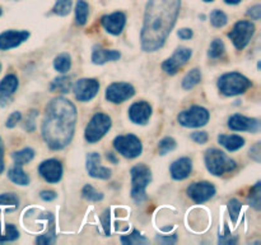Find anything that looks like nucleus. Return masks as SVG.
Masks as SVG:
<instances>
[{"label":"nucleus","mask_w":261,"mask_h":245,"mask_svg":"<svg viewBox=\"0 0 261 245\" xmlns=\"http://www.w3.org/2000/svg\"><path fill=\"white\" fill-rule=\"evenodd\" d=\"M260 144H261L260 142H256L251 148H250V153H249L250 157H251L254 161H256V162H260V160H261Z\"/></svg>","instance_id":"nucleus-46"},{"label":"nucleus","mask_w":261,"mask_h":245,"mask_svg":"<svg viewBox=\"0 0 261 245\" xmlns=\"http://www.w3.org/2000/svg\"><path fill=\"white\" fill-rule=\"evenodd\" d=\"M71 88V78L70 77H58L54 79L50 84V92L53 93H68Z\"/></svg>","instance_id":"nucleus-25"},{"label":"nucleus","mask_w":261,"mask_h":245,"mask_svg":"<svg viewBox=\"0 0 261 245\" xmlns=\"http://www.w3.org/2000/svg\"><path fill=\"white\" fill-rule=\"evenodd\" d=\"M190 138L194 140V142L198 143V144H204V143L208 142L209 135L206 132H194L191 133Z\"/></svg>","instance_id":"nucleus-43"},{"label":"nucleus","mask_w":261,"mask_h":245,"mask_svg":"<svg viewBox=\"0 0 261 245\" xmlns=\"http://www.w3.org/2000/svg\"><path fill=\"white\" fill-rule=\"evenodd\" d=\"M3 14V10H2V8H0V15Z\"/></svg>","instance_id":"nucleus-55"},{"label":"nucleus","mask_w":261,"mask_h":245,"mask_svg":"<svg viewBox=\"0 0 261 245\" xmlns=\"http://www.w3.org/2000/svg\"><path fill=\"white\" fill-rule=\"evenodd\" d=\"M99 91V83L93 78H82L73 86L74 96L78 101L88 102L97 96Z\"/></svg>","instance_id":"nucleus-12"},{"label":"nucleus","mask_w":261,"mask_h":245,"mask_svg":"<svg viewBox=\"0 0 261 245\" xmlns=\"http://www.w3.org/2000/svg\"><path fill=\"white\" fill-rule=\"evenodd\" d=\"M19 81L15 74H8L0 82V96L12 101V96L17 92Z\"/></svg>","instance_id":"nucleus-22"},{"label":"nucleus","mask_w":261,"mask_h":245,"mask_svg":"<svg viewBox=\"0 0 261 245\" xmlns=\"http://www.w3.org/2000/svg\"><path fill=\"white\" fill-rule=\"evenodd\" d=\"M193 171V161L189 157H181L170 166V174L173 180H184Z\"/></svg>","instance_id":"nucleus-20"},{"label":"nucleus","mask_w":261,"mask_h":245,"mask_svg":"<svg viewBox=\"0 0 261 245\" xmlns=\"http://www.w3.org/2000/svg\"><path fill=\"white\" fill-rule=\"evenodd\" d=\"M38 116V111L37 110H31L30 114L27 115V117H25L24 120V124H23V128H24V130H27L28 133H32L35 132L36 129V117Z\"/></svg>","instance_id":"nucleus-41"},{"label":"nucleus","mask_w":261,"mask_h":245,"mask_svg":"<svg viewBox=\"0 0 261 245\" xmlns=\"http://www.w3.org/2000/svg\"><path fill=\"white\" fill-rule=\"evenodd\" d=\"M106 158L110 161V162L114 163V165H116V163H119V158H117L116 156H115V153L107 152V153H106Z\"/></svg>","instance_id":"nucleus-52"},{"label":"nucleus","mask_w":261,"mask_h":245,"mask_svg":"<svg viewBox=\"0 0 261 245\" xmlns=\"http://www.w3.org/2000/svg\"><path fill=\"white\" fill-rule=\"evenodd\" d=\"M19 206V198L14 193L0 194V207H9L8 212H13Z\"/></svg>","instance_id":"nucleus-31"},{"label":"nucleus","mask_w":261,"mask_h":245,"mask_svg":"<svg viewBox=\"0 0 261 245\" xmlns=\"http://www.w3.org/2000/svg\"><path fill=\"white\" fill-rule=\"evenodd\" d=\"M8 178L12 183L17 184V185H28L31 181L30 176L25 174V171L23 170L22 166L14 165L13 167H10L8 170Z\"/></svg>","instance_id":"nucleus-24"},{"label":"nucleus","mask_w":261,"mask_h":245,"mask_svg":"<svg viewBox=\"0 0 261 245\" xmlns=\"http://www.w3.org/2000/svg\"><path fill=\"white\" fill-rule=\"evenodd\" d=\"M35 157V151L32 148H23V150L17 151V152L12 153V158L14 161V165L23 166L25 163L31 162Z\"/></svg>","instance_id":"nucleus-28"},{"label":"nucleus","mask_w":261,"mask_h":245,"mask_svg":"<svg viewBox=\"0 0 261 245\" xmlns=\"http://www.w3.org/2000/svg\"><path fill=\"white\" fill-rule=\"evenodd\" d=\"M56 241V232H55V225L50 227L48 231H46L45 234L40 235L38 237H36V242L37 244H54Z\"/></svg>","instance_id":"nucleus-40"},{"label":"nucleus","mask_w":261,"mask_h":245,"mask_svg":"<svg viewBox=\"0 0 261 245\" xmlns=\"http://www.w3.org/2000/svg\"><path fill=\"white\" fill-rule=\"evenodd\" d=\"M82 195H83L84 199H87V201L89 202H99L103 199V193L96 190V189L92 185H89V184L83 186V189H82Z\"/></svg>","instance_id":"nucleus-34"},{"label":"nucleus","mask_w":261,"mask_h":245,"mask_svg":"<svg viewBox=\"0 0 261 245\" xmlns=\"http://www.w3.org/2000/svg\"><path fill=\"white\" fill-rule=\"evenodd\" d=\"M227 207H228L229 217H231L232 222H233V224L236 225L237 221H239L240 213H241V208H242L241 202H240L239 199L233 198V199H231V201L228 202V204H227Z\"/></svg>","instance_id":"nucleus-38"},{"label":"nucleus","mask_w":261,"mask_h":245,"mask_svg":"<svg viewBox=\"0 0 261 245\" xmlns=\"http://www.w3.org/2000/svg\"><path fill=\"white\" fill-rule=\"evenodd\" d=\"M216 186L209 181H196L186 189L189 198L196 204H203L216 195Z\"/></svg>","instance_id":"nucleus-11"},{"label":"nucleus","mask_w":261,"mask_h":245,"mask_svg":"<svg viewBox=\"0 0 261 245\" xmlns=\"http://www.w3.org/2000/svg\"><path fill=\"white\" fill-rule=\"evenodd\" d=\"M38 174L47 183L56 184L63 178V165L56 158H50V160H46L40 163V166H38Z\"/></svg>","instance_id":"nucleus-14"},{"label":"nucleus","mask_w":261,"mask_h":245,"mask_svg":"<svg viewBox=\"0 0 261 245\" xmlns=\"http://www.w3.org/2000/svg\"><path fill=\"white\" fill-rule=\"evenodd\" d=\"M228 128L234 132H250L256 134L260 130V120L234 114L228 119Z\"/></svg>","instance_id":"nucleus-15"},{"label":"nucleus","mask_w":261,"mask_h":245,"mask_svg":"<svg viewBox=\"0 0 261 245\" xmlns=\"http://www.w3.org/2000/svg\"><path fill=\"white\" fill-rule=\"evenodd\" d=\"M30 32L24 30L5 31V32L0 33V50L7 51L10 50V48L18 47L24 41H27L30 38Z\"/></svg>","instance_id":"nucleus-16"},{"label":"nucleus","mask_w":261,"mask_h":245,"mask_svg":"<svg viewBox=\"0 0 261 245\" xmlns=\"http://www.w3.org/2000/svg\"><path fill=\"white\" fill-rule=\"evenodd\" d=\"M176 148V140L172 137H165L158 143V152L161 156L167 155L168 152L173 151Z\"/></svg>","instance_id":"nucleus-39"},{"label":"nucleus","mask_w":261,"mask_h":245,"mask_svg":"<svg viewBox=\"0 0 261 245\" xmlns=\"http://www.w3.org/2000/svg\"><path fill=\"white\" fill-rule=\"evenodd\" d=\"M181 0H148L144 13L140 46L145 53H154L165 45L175 27Z\"/></svg>","instance_id":"nucleus-1"},{"label":"nucleus","mask_w":261,"mask_h":245,"mask_svg":"<svg viewBox=\"0 0 261 245\" xmlns=\"http://www.w3.org/2000/svg\"><path fill=\"white\" fill-rule=\"evenodd\" d=\"M148 240L140 234L139 231L134 230L130 235H124L121 236V242L125 245H137V244H145Z\"/></svg>","instance_id":"nucleus-37"},{"label":"nucleus","mask_w":261,"mask_h":245,"mask_svg":"<svg viewBox=\"0 0 261 245\" xmlns=\"http://www.w3.org/2000/svg\"><path fill=\"white\" fill-rule=\"evenodd\" d=\"M132 175V198L137 203H142L147 199V186L152 181V171L144 163L135 165L130 170Z\"/></svg>","instance_id":"nucleus-4"},{"label":"nucleus","mask_w":261,"mask_h":245,"mask_svg":"<svg viewBox=\"0 0 261 245\" xmlns=\"http://www.w3.org/2000/svg\"><path fill=\"white\" fill-rule=\"evenodd\" d=\"M0 71H2V63H0Z\"/></svg>","instance_id":"nucleus-56"},{"label":"nucleus","mask_w":261,"mask_h":245,"mask_svg":"<svg viewBox=\"0 0 261 245\" xmlns=\"http://www.w3.org/2000/svg\"><path fill=\"white\" fill-rule=\"evenodd\" d=\"M255 30H256L255 24L250 20H239L237 23H234L232 30L227 33V36L232 41L234 47L241 51L249 45L252 36H254Z\"/></svg>","instance_id":"nucleus-7"},{"label":"nucleus","mask_w":261,"mask_h":245,"mask_svg":"<svg viewBox=\"0 0 261 245\" xmlns=\"http://www.w3.org/2000/svg\"><path fill=\"white\" fill-rule=\"evenodd\" d=\"M224 2L229 5H236V4H239V3H241L242 0H224Z\"/></svg>","instance_id":"nucleus-53"},{"label":"nucleus","mask_w":261,"mask_h":245,"mask_svg":"<svg viewBox=\"0 0 261 245\" xmlns=\"http://www.w3.org/2000/svg\"><path fill=\"white\" fill-rule=\"evenodd\" d=\"M252 86V82L244 74L231 71L226 73L218 79V88L224 96H237L242 94Z\"/></svg>","instance_id":"nucleus-5"},{"label":"nucleus","mask_w":261,"mask_h":245,"mask_svg":"<svg viewBox=\"0 0 261 245\" xmlns=\"http://www.w3.org/2000/svg\"><path fill=\"white\" fill-rule=\"evenodd\" d=\"M226 53V47H224V43L221 38H216L213 40V42L209 46L208 56L211 59H219L224 55Z\"/></svg>","instance_id":"nucleus-32"},{"label":"nucleus","mask_w":261,"mask_h":245,"mask_svg":"<svg viewBox=\"0 0 261 245\" xmlns=\"http://www.w3.org/2000/svg\"><path fill=\"white\" fill-rule=\"evenodd\" d=\"M101 24L109 33L119 36L124 31L125 24H126V15L122 12H115L112 14L103 15L101 18Z\"/></svg>","instance_id":"nucleus-18"},{"label":"nucleus","mask_w":261,"mask_h":245,"mask_svg":"<svg viewBox=\"0 0 261 245\" xmlns=\"http://www.w3.org/2000/svg\"><path fill=\"white\" fill-rule=\"evenodd\" d=\"M20 120H22V114H20L19 111L12 112V114L9 115V117L7 119V121H5V127L12 129V128H14L15 125L20 121Z\"/></svg>","instance_id":"nucleus-42"},{"label":"nucleus","mask_w":261,"mask_h":245,"mask_svg":"<svg viewBox=\"0 0 261 245\" xmlns=\"http://www.w3.org/2000/svg\"><path fill=\"white\" fill-rule=\"evenodd\" d=\"M71 5H73L71 0H56L55 5L53 8V13L59 15V17H65L70 13Z\"/></svg>","instance_id":"nucleus-33"},{"label":"nucleus","mask_w":261,"mask_h":245,"mask_svg":"<svg viewBox=\"0 0 261 245\" xmlns=\"http://www.w3.org/2000/svg\"><path fill=\"white\" fill-rule=\"evenodd\" d=\"M86 167L89 176H92V178L102 179V180H107V179L111 178V170L101 165V156H99V153L91 152L87 155Z\"/></svg>","instance_id":"nucleus-17"},{"label":"nucleus","mask_w":261,"mask_h":245,"mask_svg":"<svg viewBox=\"0 0 261 245\" xmlns=\"http://www.w3.org/2000/svg\"><path fill=\"white\" fill-rule=\"evenodd\" d=\"M76 124V109L65 97H55L47 104L42 121V138L53 151L70 144Z\"/></svg>","instance_id":"nucleus-2"},{"label":"nucleus","mask_w":261,"mask_h":245,"mask_svg":"<svg viewBox=\"0 0 261 245\" xmlns=\"http://www.w3.org/2000/svg\"><path fill=\"white\" fill-rule=\"evenodd\" d=\"M211 23L213 27L216 28H222L228 23V17L224 12L219 9H214L213 12L211 13Z\"/></svg>","instance_id":"nucleus-35"},{"label":"nucleus","mask_w":261,"mask_h":245,"mask_svg":"<svg viewBox=\"0 0 261 245\" xmlns=\"http://www.w3.org/2000/svg\"><path fill=\"white\" fill-rule=\"evenodd\" d=\"M121 58V54L117 50H109V48H102L96 46L92 53V61L96 65H103L109 61H116Z\"/></svg>","instance_id":"nucleus-21"},{"label":"nucleus","mask_w":261,"mask_h":245,"mask_svg":"<svg viewBox=\"0 0 261 245\" xmlns=\"http://www.w3.org/2000/svg\"><path fill=\"white\" fill-rule=\"evenodd\" d=\"M114 148L126 158L139 157L143 152L142 140L134 134L117 135L114 139Z\"/></svg>","instance_id":"nucleus-8"},{"label":"nucleus","mask_w":261,"mask_h":245,"mask_svg":"<svg viewBox=\"0 0 261 245\" xmlns=\"http://www.w3.org/2000/svg\"><path fill=\"white\" fill-rule=\"evenodd\" d=\"M260 188H261V183L260 181H257V183L252 186L251 190H250L249 197H247V202H249V204L251 207H254L256 211H260V193H261Z\"/></svg>","instance_id":"nucleus-36"},{"label":"nucleus","mask_w":261,"mask_h":245,"mask_svg":"<svg viewBox=\"0 0 261 245\" xmlns=\"http://www.w3.org/2000/svg\"><path fill=\"white\" fill-rule=\"evenodd\" d=\"M201 81V71L200 69L195 68L191 69L182 79V88L184 89H193L194 87L198 86Z\"/></svg>","instance_id":"nucleus-29"},{"label":"nucleus","mask_w":261,"mask_h":245,"mask_svg":"<svg viewBox=\"0 0 261 245\" xmlns=\"http://www.w3.org/2000/svg\"><path fill=\"white\" fill-rule=\"evenodd\" d=\"M54 68L59 73H66L71 68V58L68 53H63L58 55L54 60Z\"/></svg>","instance_id":"nucleus-30"},{"label":"nucleus","mask_w":261,"mask_h":245,"mask_svg":"<svg viewBox=\"0 0 261 245\" xmlns=\"http://www.w3.org/2000/svg\"><path fill=\"white\" fill-rule=\"evenodd\" d=\"M224 230H226V235L223 237L219 236V244H236L237 242V237L232 236V234L229 232L228 226L227 224H224Z\"/></svg>","instance_id":"nucleus-44"},{"label":"nucleus","mask_w":261,"mask_h":245,"mask_svg":"<svg viewBox=\"0 0 261 245\" xmlns=\"http://www.w3.org/2000/svg\"><path fill=\"white\" fill-rule=\"evenodd\" d=\"M135 94V88L126 82H115L106 88V100L112 104H122Z\"/></svg>","instance_id":"nucleus-13"},{"label":"nucleus","mask_w":261,"mask_h":245,"mask_svg":"<svg viewBox=\"0 0 261 245\" xmlns=\"http://www.w3.org/2000/svg\"><path fill=\"white\" fill-rule=\"evenodd\" d=\"M155 241L158 242H162V244H176L177 242V235L176 234H172L170 235V236H160L158 235L157 237H155Z\"/></svg>","instance_id":"nucleus-48"},{"label":"nucleus","mask_w":261,"mask_h":245,"mask_svg":"<svg viewBox=\"0 0 261 245\" xmlns=\"http://www.w3.org/2000/svg\"><path fill=\"white\" fill-rule=\"evenodd\" d=\"M209 117L211 114L205 107L191 106L190 109L181 111L177 115V121L185 128H200L208 124Z\"/></svg>","instance_id":"nucleus-9"},{"label":"nucleus","mask_w":261,"mask_h":245,"mask_svg":"<svg viewBox=\"0 0 261 245\" xmlns=\"http://www.w3.org/2000/svg\"><path fill=\"white\" fill-rule=\"evenodd\" d=\"M110 222H111L110 221V209H105L103 213L101 214V224L103 226L106 236H110V234H111V231H110Z\"/></svg>","instance_id":"nucleus-45"},{"label":"nucleus","mask_w":261,"mask_h":245,"mask_svg":"<svg viewBox=\"0 0 261 245\" xmlns=\"http://www.w3.org/2000/svg\"><path fill=\"white\" fill-rule=\"evenodd\" d=\"M111 125L112 120L109 115L103 114V112H97L92 116L88 125L86 127L84 138L88 143H97L109 133Z\"/></svg>","instance_id":"nucleus-6"},{"label":"nucleus","mask_w":261,"mask_h":245,"mask_svg":"<svg viewBox=\"0 0 261 245\" xmlns=\"http://www.w3.org/2000/svg\"><path fill=\"white\" fill-rule=\"evenodd\" d=\"M4 168V143H3L2 137H0V174H3Z\"/></svg>","instance_id":"nucleus-51"},{"label":"nucleus","mask_w":261,"mask_h":245,"mask_svg":"<svg viewBox=\"0 0 261 245\" xmlns=\"http://www.w3.org/2000/svg\"><path fill=\"white\" fill-rule=\"evenodd\" d=\"M218 143L222 147L226 148L229 152H236L240 148H242L245 145V139L241 135L237 134H221L218 135Z\"/></svg>","instance_id":"nucleus-23"},{"label":"nucleus","mask_w":261,"mask_h":245,"mask_svg":"<svg viewBox=\"0 0 261 245\" xmlns=\"http://www.w3.org/2000/svg\"><path fill=\"white\" fill-rule=\"evenodd\" d=\"M18 237H19V231L14 225L0 222V242L14 241Z\"/></svg>","instance_id":"nucleus-26"},{"label":"nucleus","mask_w":261,"mask_h":245,"mask_svg":"<svg viewBox=\"0 0 261 245\" xmlns=\"http://www.w3.org/2000/svg\"><path fill=\"white\" fill-rule=\"evenodd\" d=\"M193 56V50L189 47H184V46H180V47L176 48L173 51L172 56L168 59H166L162 63V69L163 71L168 74V76H175L189 60Z\"/></svg>","instance_id":"nucleus-10"},{"label":"nucleus","mask_w":261,"mask_h":245,"mask_svg":"<svg viewBox=\"0 0 261 245\" xmlns=\"http://www.w3.org/2000/svg\"><path fill=\"white\" fill-rule=\"evenodd\" d=\"M247 15H249V17H251V19L259 20L261 17V5L256 4V5H254V7L250 8V9L247 10Z\"/></svg>","instance_id":"nucleus-47"},{"label":"nucleus","mask_w":261,"mask_h":245,"mask_svg":"<svg viewBox=\"0 0 261 245\" xmlns=\"http://www.w3.org/2000/svg\"><path fill=\"white\" fill-rule=\"evenodd\" d=\"M40 197L42 201L51 202V201H55L56 197H58V194H56L54 190H42L40 193Z\"/></svg>","instance_id":"nucleus-49"},{"label":"nucleus","mask_w":261,"mask_h":245,"mask_svg":"<svg viewBox=\"0 0 261 245\" xmlns=\"http://www.w3.org/2000/svg\"><path fill=\"white\" fill-rule=\"evenodd\" d=\"M152 116V106L147 101H137L129 107L130 121L138 125H145Z\"/></svg>","instance_id":"nucleus-19"},{"label":"nucleus","mask_w":261,"mask_h":245,"mask_svg":"<svg viewBox=\"0 0 261 245\" xmlns=\"http://www.w3.org/2000/svg\"><path fill=\"white\" fill-rule=\"evenodd\" d=\"M89 15V5L84 0H78L75 5V23L76 26H84Z\"/></svg>","instance_id":"nucleus-27"},{"label":"nucleus","mask_w":261,"mask_h":245,"mask_svg":"<svg viewBox=\"0 0 261 245\" xmlns=\"http://www.w3.org/2000/svg\"><path fill=\"white\" fill-rule=\"evenodd\" d=\"M203 2H205V3H212V2H214V0H203Z\"/></svg>","instance_id":"nucleus-54"},{"label":"nucleus","mask_w":261,"mask_h":245,"mask_svg":"<svg viewBox=\"0 0 261 245\" xmlns=\"http://www.w3.org/2000/svg\"><path fill=\"white\" fill-rule=\"evenodd\" d=\"M204 161L209 173L214 176H222L232 173L237 167L236 161L217 148H209L204 155Z\"/></svg>","instance_id":"nucleus-3"},{"label":"nucleus","mask_w":261,"mask_h":245,"mask_svg":"<svg viewBox=\"0 0 261 245\" xmlns=\"http://www.w3.org/2000/svg\"><path fill=\"white\" fill-rule=\"evenodd\" d=\"M177 36L181 38V40H190L191 37L194 36V32L191 28H181L180 31L177 32Z\"/></svg>","instance_id":"nucleus-50"}]
</instances>
